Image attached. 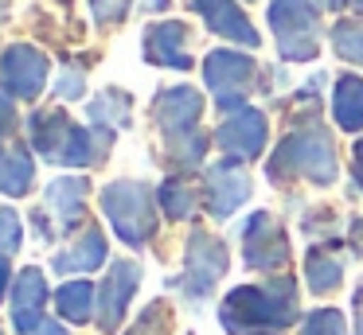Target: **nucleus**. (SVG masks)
<instances>
[{"label": "nucleus", "mask_w": 363, "mask_h": 335, "mask_svg": "<svg viewBox=\"0 0 363 335\" xmlns=\"http://www.w3.org/2000/svg\"><path fill=\"white\" fill-rule=\"evenodd\" d=\"M269 179L285 183V179H308V183L328 187L336 179V144L320 125H305L293 129L289 137L277 144V152L269 156Z\"/></svg>", "instance_id": "3"}, {"label": "nucleus", "mask_w": 363, "mask_h": 335, "mask_svg": "<svg viewBox=\"0 0 363 335\" xmlns=\"http://www.w3.org/2000/svg\"><path fill=\"white\" fill-rule=\"evenodd\" d=\"M347 4H352V8H355V12H363V0H347Z\"/></svg>", "instance_id": "38"}, {"label": "nucleus", "mask_w": 363, "mask_h": 335, "mask_svg": "<svg viewBox=\"0 0 363 335\" xmlns=\"http://www.w3.org/2000/svg\"><path fill=\"white\" fill-rule=\"evenodd\" d=\"M55 308H59V316L71 319V324H86L90 312H94V285H90V280H67L55 293Z\"/></svg>", "instance_id": "21"}, {"label": "nucleus", "mask_w": 363, "mask_h": 335, "mask_svg": "<svg viewBox=\"0 0 363 335\" xmlns=\"http://www.w3.org/2000/svg\"><path fill=\"white\" fill-rule=\"evenodd\" d=\"M82 86H86V78H82V70H63V78H59V98H82Z\"/></svg>", "instance_id": "31"}, {"label": "nucleus", "mask_w": 363, "mask_h": 335, "mask_svg": "<svg viewBox=\"0 0 363 335\" xmlns=\"http://www.w3.org/2000/svg\"><path fill=\"white\" fill-rule=\"evenodd\" d=\"M160 203H164L168 218H191V210L199 207V195L191 191L184 179H164V187H160Z\"/></svg>", "instance_id": "24"}, {"label": "nucleus", "mask_w": 363, "mask_h": 335, "mask_svg": "<svg viewBox=\"0 0 363 335\" xmlns=\"http://www.w3.org/2000/svg\"><path fill=\"white\" fill-rule=\"evenodd\" d=\"M199 113H203V98L191 86H172V90H160L157 98V121L164 132L168 156H172L180 168H199L203 160V132H199Z\"/></svg>", "instance_id": "4"}, {"label": "nucleus", "mask_w": 363, "mask_h": 335, "mask_svg": "<svg viewBox=\"0 0 363 335\" xmlns=\"http://www.w3.org/2000/svg\"><path fill=\"white\" fill-rule=\"evenodd\" d=\"M145 59L157 67H172V70H188L191 55H188V28L180 20H164L152 23L145 31Z\"/></svg>", "instance_id": "15"}, {"label": "nucleus", "mask_w": 363, "mask_h": 335, "mask_svg": "<svg viewBox=\"0 0 363 335\" xmlns=\"http://www.w3.org/2000/svg\"><path fill=\"white\" fill-rule=\"evenodd\" d=\"M137 285H141V265L129 261V257H121V261L110 265V273H106L102 280V304H98V327L102 331H118L121 327V316H125L129 300H133Z\"/></svg>", "instance_id": "11"}, {"label": "nucleus", "mask_w": 363, "mask_h": 335, "mask_svg": "<svg viewBox=\"0 0 363 335\" xmlns=\"http://www.w3.org/2000/svg\"><path fill=\"white\" fill-rule=\"evenodd\" d=\"M332 47H336L347 62H359L363 67V23H352V20L336 23V28H332Z\"/></svg>", "instance_id": "26"}, {"label": "nucleus", "mask_w": 363, "mask_h": 335, "mask_svg": "<svg viewBox=\"0 0 363 335\" xmlns=\"http://www.w3.org/2000/svg\"><path fill=\"white\" fill-rule=\"evenodd\" d=\"M43 304H48L43 269L28 265V269H20V277L12 280V327H16L20 335L40 331L43 327Z\"/></svg>", "instance_id": "14"}, {"label": "nucleus", "mask_w": 363, "mask_h": 335, "mask_svg": "<svg viewBox=\"0 0 363 335\" xmlns=\"http://www.w3.org/2000/svg\"><path fill=\"white\" fill-rule=\"evenodd\" d=\"M203 78L207 90L215 93V106L227 109V113H238V109H246L242 101L258 78V62L238 51H211L203 59Z\"/></svg>", "instance_id": "8"}, {"label": "nucleus", "mask_w": 363, "mask_h": 335, "mask_svg": "<svg viewBox=\"0 0 363 335\" xmlns=\"http://www.w3.org/2000/svg\"><path fill=\"white\" fill-rule=\"evenodd\" d=\"M102 210L118 238L125 246H145L157 230V210H152V195L137 179H118L102 191Z\"/></svg>", "instance_id": "5"}, {"label": "nucleus", "mask_w": 363, "mask_h": 335, "mask_svg": "<svg viewBox=\"0 0 363 335\" xmlns=\"http://www.w3.org/2000/svg\"><path fill=\"white\" fill-rule=\"evenodd\" d=\"M230 265V249L227 242H219L215 234L199 230L188 238V254H184V273L172 280L188 300H203V296L215 293V285L223 280Z\"/></svg>", "instance_id": "7"}, {"label": "nucleus", "mask_w": 363, "mask_h": 335, "mask_svg": "<svg viewBox=\"0 0 363 335\" xmlns=\"http://www.w3.org/2000/svg\"><path fill=\"white\" fill-rule=\"evenodd\" d=\"M215 140H219V148L227 156H235V160H254V156L266 148V113H262V109H238V113H230L227 121L219 125Z\"/></svg>", "instance_id": "12"}, {"label": "nucleus", "mask_w": 363, "mask_h": 335, "mask_svg": "<svg viewBox=\"0 0 363 335\" xmlns=\"http://www.w3.org/2000/svg\"><path fill=\"white\" fill-rule=\"evenodd\" d=\"M355 234H359V238H363V218H359V222H355Z\"/></svg>", "instance_id": "39"}, {"label": "nucleus", "mask_w": 363, "mask_h": 335, "mask_svg": "<svg viewBox=\"0 0 363 335\" xmlns=\"http://www.w3.org/2000/svg\"><path fill=\"white\" fill-rule=\"evenodd\" d=\"M250 199V176L235 160H223L207 168V207L215 218H230L242 203Z\"/></svg>", "instance_id": "13"}, {"label": "nucleus", "mask_w": 363, "mask_h": 335, "mask_svg": "<svg viewBox=\"0 0 363 335\" xmlns=\"http://www.w3.org/2000/svg\"><path fill=\"white\" fill-rule=\"evenodd\" d=\"M352 176L363 187V140H355V148H352Z\"/></svg>", "instance_id": "32"}, {"label": "nucleus", "mask_w": 363, "mask_h": 335, "mask_svg": "<svg viewBox=\"0 0 363 335\" xmlns=\"http://www.w3.org/2000/svg\"><path fill=\"white\" fill-rule=\"evenodd\" d=\"M129 109H133V98L125 90H106L90 101V117H94L98 129H125Z\"/></svg>", "instance_id": "22"}, {"label": "nucleus", "mask_w": 363, "mask_h": 335, "mask_svg": "<svg viewBox=\"0 0 363 335\" xmlns=\"http://www.w3.org/2000/svg\"><path fill=\"white\" fill-rule=\"evenodd\" d=\"M320 4H324V8H332V12H336V8H344L347 0H320Z\"/></svg>", "instance_id": "36"}, {"label": "nucleus", "mask_w": 363, "mask_h": 335, "mask_svg": "<svg viewBox=\"0 0 363 335\" xmlns=\"http://www.w3.org/2000/svg\"><path fill=\"white\" fill-rule=\"evenodd\" d=\"M332 113H336V125L347 132L363 129V78L344 74L336 82V98H332Z\"/></svg>", "instance_id": "19"}, {"label": "nucleus", "mask_w": 363, "mask_h": 335, "mask_svg": "<svg viewBox=\"0 0 363 335\" xmlns=\"http://www.w3.org/2000/svg\"><path fill=\"white\" fill-rule=\"evenodd\" d=\"M110 129H82L63 109H40L32 113V144L48 164H67V168H86L110 152Z\"/></svg>", "instance_id": "2"}, {"label": "nucleus", "mask_w": 363, "mask_h": 335, "mask_svg": "<svg viewBox=\"0 0 363 335\" xmlns=\"http://www.w3.org/2000/svg\"><path fill=\"white\" fill-rule=\"evenodd\" d=\"M102 261H106V238H102V230H94V226H90V230L82 234L74 246L59 249L51 265H55L59 273H86V269H98Z\"/></svg>", "instance_id": "18"}, {"label": "nucleus", "mask_w": 363, "mask_h": 335, "mask_svg": "<svg viewBox=\"0 0 363 335\" xmlns=\"http://www.w3.org/2000/svg\"><path fill=\"white\" fill-rule=\"evenodd\" d=\"M48 70H51L48 55L35 51L32 43H12L0 55V86L12 98H35L48 82Z\"/></svg>", "instance_id": "10"}, {"label": "nucleus", "mask_w": 363, "mask_h": 335, "mask_svg": "<svg viewBox=\"0 0 363 335\" xmlns=\"http://www.w3.org/2000/svg\"><path fill=\"white\" fill-rule=\"evenodd\" d=\"M269 28L277 35L281 59L308 62L320 51V16L313 0H274L269 4Z\"/></svg>", "instance_id": "6"}, {"label": "nucleus", "mask_w": 363, "mask_h": 335, "mask_svg": "<svg viewBox=\"0 0 363 335\" xmlns=\"http://www.w3.org/2000/svg\"><path fill=\"white\" fill-rule=\"evenodd\" d=\"M297 319V285L289 277L266 285H238L227 293L219 308V324L235 335L246 331H277Z\"/></svg>", "instance_id": "1"}, {"label": "nucleus", "mask_w": 363, "mask_h": 335, "mask_svg": "<svg viewBox=\"0 0 363 335\" xmlns=\"http://www.w3.org/2000/svg\"><path fill=\"white\" fill-rule=\"evenodd\" d=\"M301 335H347V324L336 308H324V312H313L301 327Z\"/></svg>", "instance_id": "27"}, {"label": "nucleus", "mask_w": 363, "mask_h": 335, "mask_svg": "<svg viewBox=\"0 0 363 335\" xmlns=\"http://www.w3.org/2000/svg\"><path fill=\"white\" fill-rule=\"evenodd\" d=\"M129 4H133V0H90L98 23H121L129 12Z\"/></svg>", "instance_id": "29"}, {"label": "nucleus", "mask_w": 363, "mask_h": 335, "mask_svg": "<svg viewBox=\"0 0 363 335\" xmlns=\"http://www.w3.org/2000/svg\"><path fill=\"white\" fill-rule=\"evenodd\" d=\"M32 176H35V164L20 144H12L0 156V191L4 195H24L32 187Z\"/></svg>", "instance_id": "20"}, {"label": "nucleus", "mask_w": 363, "mask_h": 335, "mask_svg": "<svg viewBox=\"0 0 363 335\" xmlns=\"http://www.w3.org/2000/svg\"><path fill=\"white\" fill-rule=\"evenodd\" d=\"M191 4H196V12L203 16V23L215 35L242 43V47H258V31H254V23L246 20V12L235 0H191Z\"/></svg>", "instance_id": "16"}, {"label": "nucleus", "mask_w": 363, "mask_h": 335, "mask_svg": "<svg viewBox=\"0 0 363 335\" xmlns=\"http://www.w3.org/2000/svg\"><path fill=\"white\" fill-rule=\"evenodd\" d=\"M20 218L12 215V210H0V254L9 257V254H16L20 249Z\"/></svg>", "instance_id": "28"}, {"label": "nucleus", "mask_w": 363, "mask_h": 335, "mask_svg": "<svg viewBox=\"0 0 363 335\" xmlns=\"http://www.w3.org/2000/svg\"><path fill=\"white\" fill-rule=\"evenodd\" d=\"M242 249H246V265H250V269H262V273L281 269V265L289 261V238H285V230L277 226V218L266 215V210L246 218Z\"/></svg>", "instance_id": "9"}, {"label": "nucleus", "mask_w": 363, "mask_h": 335, "mask_svg": "<svg viewBox=\"0 0 363 335\" xmlns=\"http://www.w3.org/2000/svg\"><path fill=\"white\" fill-rule=\"evenodd\" d=\"M145 4H149V8H164L168 0H145Z\"/></svg>", "instance_id": "37"}, {"label": "nucleus", "mask_w": 363, "mask_h": 335, "mask_svg": "<svg viewBox=\"0 0 363 335\" xmlns=\"http://www.w3.org/2000/svg\"><path fill=\"white\" fill-rule=\"evenodd\" d=\"M305 273H308L313 293H332V288H340V280H344V265H340L328 249H313L308 261H305Z\"/></svg>", "instance_id": "23"}, {"label": "nucleus", "mask_w": 363, "mask_h": 335, "mask_svg": "<svg viewBox=\"0 0 363 335\" xmlns=\"http://www.w3.org/2000/svg\"><path fill=\"white\" fill-rule=\"evenodd\" d=\"M90 191V179L86 176H63L55 183H48L43 191V210H55L59 215V226H74L82 218V199Z\"/></svg>", "instance_id": "17"}, {"label": "nucleus", "mask_w": 363, "mask_h": 335, "mask_svg": "<svg viewBox=\"0 0 363 335\" xmlns=\"http://www.w3.org/2000/svg\"><path fill=\"white\" fill-rule=\"evenodd\" d=\"M35 335H67V331H63V327H59V324H43V327H40V331H35Z\"/></svg>", "instance_id": "35"}, {"label": "nucleus", "mask_w": 363, "mask_h": 335, "mask_svg": "<svg viewBox=\"0 0 363 335\" xmlns=\"http://www.w3.org/2000/svg\"><path fill=\"white\" fill-rule=\"evenodd\" d=\"M355 335H363V288L355 293Z\"/></svg>", "instance_id": "34"}, {"label": "nucleus", "mask_w": 363, "mask_h": 335, "mask_svg": "<svg viewBox=\"0 0 363 335\" xmlns=\"http://www.w3.org/2000/svg\"><path fill=\"white\" fill-rule=\"evenodd\" d=\"M12 129H16V106H12L9 93H0V156L12 148V144H9Z\"/></svg>", "instance_id": "30"}, {"label": "nucleus", "mask_w": 363, "mask_h": 335, "mask_svg": "<svg viewBox=\"0 0 363 335\" xmlns=\"http://www.w3.org/2000/svg\"><path fill=\"white\" fill-rule=\"evenodd\" d=\"M9 277H12V273H9V257L0 254V300H4V288H9Z\"/></svg>", "instance_id": "33"}, {"label": "nucleus", "mask_w": 363, "mask_h": 335, "mask_svg": "<svg viewBox=\"0 0 363 335\" xmlns=\"http://www.w3.org/2000/svg\"><path fill=\"white\" fill-rule=\"evenodd\" d=\"M168 331H172V308L164 300H152L125 335H168Z\"/></svg>", "instance_id": "25"}]
</instances>
